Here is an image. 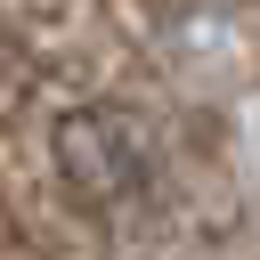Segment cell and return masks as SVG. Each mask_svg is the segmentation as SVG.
<instances>
[{"label": "cell", "mask_w": 260, "mask_h": 260, "mask_svg": "<svg viewBox=\"0 0 260 260\" xmlns=\"http://www.w3.org/2000/svg\"><path fill=\"white\" fill-rule=\"evenodd\" d=\"M57 162H65V179H73V195H81L89 211H114V203L146 179L138 138H130V122H122L114 106H73V114L57 122Z\"/></svg>", "instance_id": "1"}]
</instances>
